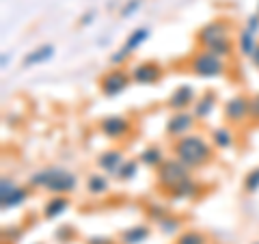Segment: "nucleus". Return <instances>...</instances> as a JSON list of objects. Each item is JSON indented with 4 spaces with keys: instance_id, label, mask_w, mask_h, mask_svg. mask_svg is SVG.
I'll return each instance as SVG.
<instances>
[{
    "instance_id": "1",
    "label": "nucleus",
    "mask_w": 259,
    "mask_h": 244,
    "mask_svg": "<svg viewBox=\"0 0 259 244\" xmlns=\"http://www.w3.org/2000/svg\"><path fill=\"white\" fill-rule=\"evenodd\" d=\"M214 156V145L209 143V138L203 134H186L182 138H177L173 143V158L184 162L190 171L192 169H203L205 165L212 162Z\"/></svg>"
},
{
    "instance_id": "2",
    "label": "nucleus",
    "mask_w": 259,
    "mask_h": 244,
    "mask_svg": "<svg viewBox=\"0 0 259 244\" xmlns=\"http://www.w3.org/2000/svg\"><path fill=\"white\" fill-rule=\"evenodd\" d=\"M28 186L30 188L48 190L52 194H69L76 190L78 177L76 173H71V171L63 167H46V169L35 171L28 177Z\"/></svg>"
},
{
    "instance_id": "3",
    "label": "nucleus",
    "mask_w": 259,
    "mask_h": 244,
    "mask_svg": "<svg viewBox=\"0 0 259 244\" xmlns=\"http://www.w3.org/2000/svg\"><path fill=\"white\" fill-rule=\"evenodd\" d=\"M188 67H190V71L197 78H223L227 74L225 59H221V56L203 50V48L190 56Z\"/></svg>"
},
{
    "instance_id": "4",
    "label": "nucleus",
    "mask_w": 259,
    "mask_h": 244,
    "mask_svg": "<svg viewBox=\"0 0 259 244\" xmlns=\"http://www.w3.org/2000/svg\"><path fill=\"white\" fill-rule=\"evenodd\" d=\"M190 177H192L190 169L177 158H166L156 169V182L160 188H164V190H173L175 186H180L182 182L190 180Z\"/></svg>"
},
{
    "instance_id": "5",
    "label": "nucleus",
    "mask_w": 259,
    "mask_h": 244,
    "mask_svg": "<svg viewBox=\"0 0 259 244\" xmlns=\"http://www.w3.org/2000/svg\"><path fill=\"white\" fill-rule=\"evenodd\" d=\"M28 197H30L28 188L18 186L13 177L5 175L3 180H0V208H3V212L18 208V206H22V203H26Z\"/></svg>"
},
{
    "instance_id": "6",
    "label": "nucleus",
    "mask_w": 259,
    "mask_h": 244,
    "mask_svg": "<svg viewBox=\"0 0 259 244\" xmlns=\"http://www.w3.org/2000/svg\"><path fill=\"white\" fill-rule=\"evenodd\" d=\"M130 83H132L130 71H125L123 67H112L100 78V89L106 97H117L130 87Z\"/></svg>"
},
{
    "instance_id": "7",
    "label": "nucleus",
    "mask_w": 259,
    "mask_h": 244,
    "mask_svg": "<svg viewBox=\"0 0 259 244\" xmlns=\"http://www.w3.org/2000/svg\"><path fill=\"white\" fill-rule=\"evenodd\" d=\"M97 130L106 138H110V141H119V138H125L132 132V119H127L123 115H108L100 119Z\"/></svg>"
},
{
    "instance_id": "8",
    "label": "nucleus",
    "mask_w": 259,
    "mask_h": 244,
    "mask_svg": "<svg viewBox=\"0 0 259 244\" xmlns=\"http://www.w3.org/2000/svg\"><path fill=\"white\" fill-rule=\"evenodd\" d=\"M194 126H197V117L188 110H180V112H173V115L168 117L164 132H166V136H171L177 141V138H182L186 134H192Z\"/></svg>"
},
{
    "instance_id": "9",
    "label": "nucleus",
    "mask_w": 259,
    "mask_h": 244,
    "mask_svg": "<svg viewBox=\"0 0 259 244\" xmlns=\"http://www.w3.org/2000/svg\"><path fill=\"white\" fill-rule=\"evenodd\" d=\"M248 110H250V100L246 95H233L223 104V117L233 126L244 124L248 119Z\"/></svg>"
},
{
    "instance_id": "10",
    "label": "nucleus",
    "mask_w": 259,
    "mask_h": 244,
    "mask_svg": "<svg viewBox=\"0 0 259 244\" xmlns=\"http://www.w3.org/2000/svg\"><path fill=\"white\" fill-rule=\"evenodd\" d=\"M164 69L160 67V63L156 61H141L136 63L132 69H130V76H132V83L136 85H158L162 80Z\"/></svg>"
},
{
    "instance_id": "11",
    "label": "nucleus",
    "mask_w": 259,
    "mask_h": 244,
    "mask_svg": "<svg viewBox=\"0 0 259 244\" xmlns=\"http://www.w3.org/2000/svg\"><path fill=\"white\" fill-rule=\"evenodd\" d=\"M223 37H229V24L223 22V20L207 22L205 26H201L197 32V42L201 44V48H207L209 44H214Z\"/></svg>"
},
{
    "instance_id": "12",
    "label": "nucleus",
    "mask_w": 259,
    "mask_h": 244,
    "mask_svg": "<svg viewBox=\"0 0 259 244\" xmlns=\"http://www.w3.org/2000/svg\"><path fill=\"white\" fill-rule=\"evenodd\" d=\"M197 91H194L192 85H180L175 87V91L171 93V97H168L166 106L171 108L173 112H180V110H188L194 102H197Z\"/></svg>"
},
{
    "instance_id": "13",
    "label": "nucleus",
    "mask_w": 259,
    "mask_h": 244,
    "mask_svg": "<svg viewBox=\"0 0 259 244\" xmlns=\"http://www.w3.org/2000/svg\"><path fill=\"white\" fill-rule=\"evenodd\" d=\"M216 106H218V93L214 89H207V91L201 93L197 97V102L192 104V115L197 117V121H205L216 110Z\"/></svg>"
},
{
    "instance_id": "14",
    "label": "nucleus",
    "mask_w": 259,
    "mask_h": 244,
    "mask_svg": "<svg viewBox=\"0 0 259 244\" xmlns=\"http://www.w3.org/2000/svg\"><path fill=\"white\" fill-rule=\"evenodd\" d=\"M125 162V156H123V151L121 149H106V151H102L100 156H97V167H100L106 175H112L115 177L117 175V171L121 169V165Z\"/></svg>"
},
{
    "instance_id": "15",
    "label": "nucleus",
    "mask_w": 259,
    "mask_h": 244,
    "mask_svg": "<svg viewBox=\"0 0 259 244\" xmlns=\"http://www.w3.org/2000/svg\"><path fill=\"white\" fill-rule=\"evenodd\" d=\"M67 210H69V197L67 194H52L44 206V218L46 221H54V218H61Z\"/></svg>"
},
{
    "instance_id": "16",
    "label": "nucleus",
    "mask_w": 259,
    "mask_h": 244,
    "mask_svg": "<svg viewBox=\"0 0 259 244\" xmlns=\"http://www.w3.org/2000/svg\"><path fill=\"white\" fill-rule=\"evenodd\" d=\"M54 52H56V48L52 44H41V46H37L35 50H30L26 56H24L22 65L24 67H37V65H44V63H48L52 59Z\"/></svg>"
},
{
    "instance_id": "17",
    "label": "nucleus",
    "mask_w": 259,
    "mask_h": 244,
    "mask_svg": "<svg viewBox=\"0 0 259 244\" xmlns=\"http://www.w3.org/2000/svg\"><path fill=\"white\" fill-rule=\"evenodd\" d=\"M209 143H212L216 149L227 151V149H231L233 145H236V134L231 132V128L218 126V128H214L212 132H209Z\"/></svg>"
},
{
    "instance_id": "18",
    "label": "nucleus",
    "mask_w": 259,
    "mask_h": 244,
    "mask_svg": "<svg viewBox=\"0 0 259 244\" xmlns=\"http://www.w3.org/2000/svg\"><path fill=\"white\" fill-rule=\"evenodd\" d=\"M199 192H201L199 182L194 180V177H190V180L182 182L180 186H175L173 190H168V197H171L173 201H190V199L197 197Z\"/></svg>"
},
{
    "instance_id": "19",
    "label": "nucleus",
    "mask_w": 259,
    "mask_h": 244,
    "mask_svg": "<svg viewBox=\"0 0 259 244\" xmlns=\"http://www.w3.org/2000/svg\"><path fill=\"white\" fill-rule=\"evenodd\" d=\"M164 160H166V156H164V151H162L160 145H147V147L139 153V162L147 169H158Z\"/></svg>"
},
{
    "instance_id": "20",
    "label": "nucleus",
    "mask_w": 259,
    "mask_h": 244,
    "mask_svg": "<svg viewBox=\"0 0 259 244\" xmlns=\"http://www.w3.org/2000/svg\"><path fill=\"white\" fill-rule=\"evenodd\" d=\"M149 235H151L149 225H134V227H130V229L121 231L119 240H121V244H143Z\"/></svg>"
},
{
    "instance_id": "21",
    "label": "nucleus",
    "mask_w": 259,
    "mask_h": 244,
    "mask_svg": "<svg viewBox=\"0 0 259 244\" xmlns=\"http://www.w3.org/2000/svg\"><path fill=\"white\" fill-rule=\"evenodd\" d=\"M257 46H259V42H257L255 32H250L248 28H242L240 35H238V50H240V54L244 56V59H250V56L255 54Z\"/></svg>"
},
{
    "instance_id": "22",
    "label": "nucleus",
    "mask_w": 259,
    "mask_h": 244,
    "mask_svg": "<svg viewBox=\"0 0 259 244\" xmlns=\"http://www.w3.org/2000/svg\"><path fill=\"white\" fill-rule=\"evenodd\" d=\"M110 188V180L108 175H102V173H91L87 177V192L91 194V197H102V194H106Z\"/></svg>"
},
{
    "instance_id": "23",
    "label": "nucleus",
    "mask_w": 259,
    "mask_h": 244,
    "mask_svg": "<svg viewBox=\"0 0 259 244\" xmlns=\"http://www.w3.org/2000/svg\"><path fill=\"white\" fill-rule=\"evenodd\" d=\"M149 35H151V30H149L147 26H139V28H134V30L127 35V39H125L123 48H125L127 52L139 50V48H141V46H143V44L149 39Z\"/></svg>"
},
{
    "instance_id": "24",
    "label": "nucleus",
    "mask_w": 259,
    "mask_h": 244,
    "mask_svg": "<svg viewBox=\"0 0 259 244\" xmlns=\"http://www.w3.org/2000/svg\"><path fill=\"white\" fill-rule=\"evenodd\" d=\"M156 225H158V229L164 233V235H180L182 233V227H184V221H182L180 216H175V214L168 212L164 218H160Z\"/></svg>"
},
{
    "instance_id": "25",
    "label": "nucleus",
    "mask_w": 259,
    "mask_h": 244,
    "mask_svg": "<svg viewBox=\"0 0 259 244\" xmlns=\"http://www.w3.org/2000/svg\"><path fill=\"white\" fill-rule=\"evenodd\" d=\"M139 167H141V162H139V160H134V158L125 160L123 165H121V169L117 171L115 180H117V182H132L134 177L139 175Z\"/></svg>"
},
{
    "instance_id": "26",
    "label": "nucleus",
    "mask_w": 259,
    "mask_h": 244,
    "mask_svg": "<svg viewBox=\"0 0 259 244\" xmlns=\"http://www.w3.org/2000/svg\"><path fill=\"white\" fill-rule=\"evenodd\" d=\"M203 50L221 56V59H229L231 52H233V42H231V37H223V39H218V42L209 44L207 48H203Z\"/></svg>"
},
{
    "instance_id": "27",
    "label": "nucleus",
    "mask_w": 259,
    "mask_h": 244,
    "mask_svg": "<svg viewBox=\"0 0 259 244\" xmlns=\"http://www.w3.org/2000/svg\"><path fill=\"white\" fill-rule=\"evenodd\" d=\"M175 244H209L207 235L197 229H186L175 238Z\"/></svg>"
},
{
    "instance_id": "28",
    "label": "nucleus",
    "mask_w": 259,
    "mask_h": 244,
    "mask_svg": "<svg viewBox=\"0 0 259 244\" xmlns=\"http://www.w3.org/2000/svg\"><path fill=\"white\" fill-rule=\"evenodd\" d=\"M259 190V167L250 169L246 177H244V192L246 194H255Z\"/></svg>"
},
{
    "instance_id": "29",
    "label": "nucleus",
    "mask_w": 259,
    "mask_h": 244,
    "mask_svg": "<svg viewBox=\"0 0 259 244\" xmlns=\"http://www.w3.org/2000/svg\"><path fill=\"white\" fill-rule=\"evenodd\" d=\"M141 5H143V0H127V3H123V7L119 9V18L121 20L132 18V15L141 9Z\"/></svg>"
},
{
    "instance_id": "30",
    "label": "nucleus",
    "mask_w": 259,
    "mask_h": 244,
    "mask_svg": "<svg viewBox=\"0 0 259 244\" xmlns=\"http://www.w3.org/2000/svg\"><path fill=\"white\" fill-rule=\"evenodd\" d=\"M130 54H132V52H127L125 50V48H119V50L117 52H112L110 54V65H112V67H123V65L127 63V59H130Z\"/></svg>"
},
{
    "instance_id": "31",
    "label": "nucleus",
    "mask_w": 259,
    "mask_h": 244,
    "mask_svg": "<svg viewBox=\"0 0 259 244\" xmlns=\"http://www.w3.org/2000/svg\"><path fill=\"white\" fill-rule=\"evenodd\" d=\"M74 235H76V231H74V227L71 225H63V227H59V229L54 231V238L61 240V242H69Z\"/></svg>"
},
{
    "instance_id": "32",
    "label": "nucleus",
    "mask_w": 259,
    "mask_h": 244,
    "mask_svg": "<svg viewBox=\"0 0 259 244\" xmlns=\"http://www.w3.org/2000/svg\"><path fill=\"white\" fill-rule=\"evenodd\" d=\"M147 214H149V218H151L153 223H158L160 218H164V216L168 214V210H164L162 206H149V208H147Z\"/></svg>"
},
{
    "instance_id": "33",
    "label": "nucleus",
    "mask_w": 259,
    "mask_h": 244,
    "mask_svg": "<svg viewBox=\"0 0 259 244\" xmlns=\"http://www.w3.org/2000/svg\"><path fill=\"white\" fill-rule=\"evenodd\" d=\"M248 119L259 121V93L250 97V110H248Z\"/></svg>"
},
{
    "instance_id": "34",
    "label": "nucleus",
    "mask_w": 259,
    "mask_h": 244,
    "mask_svg": "<svg viewBox=\"0 0 259 244\" xmlns=\"http://www.w3.org/2000/svg\"><path fill=\"white\" fill-rule=\"evenodd\" d=\"M244 28H248L250 32H259V13H253V15H248L246 18V24H244Z\"/></svg>"
},
{
    "instance_id": "35",
    "label": "nucleus",
    "mask_w": 259,
    "mask_h": 244,
    "mask_svg": "<svg viewBox=\"0 0 259 244\" xmlns=\"http://www.w3.org/2000/svg\"><path fill=\"white\" fill-rule=\"evenodd\" d=\"M97 11L95 9H89L87 13H82V18H80V26H89V24H93Z\"/></svg>"
},
{
    "instance_id": "36",
    "label": "nucleus",
    "mask_w": 259,
    "mask_h": 244,
    "mask_svg": "<svg viewBox=\"0 0 259 244\" xmlns=\"http://www.w3.org/2000/svg\"><path fill=\"white\" fill-rule=\"evenodd\" d=\"M89 244H115L108 238H89Z\"/></svg>"
},
{
    "instance_id": "37",
    "label": "nucleus",
    "mask_w": 259,
    "mask_h": 244,
    "mask_svg": "<svg viewBox=\"0 0 259 244\" xmlns=\"http://www.w3.org/2000/svg\"><path fill=\"white\" fill-rule=\"evenodd\" d=\"M250 63H253V67L255 69H259V46H257V50H255V54L253 56H250V59H248Z\"/></svg>"
},
{
    "instance_id": "38",
    "label": "nucleus",
    "mask_w": 259,
    "mask_h": 244,
    "mask_svg": "<svg viewBox=\"0 0 259 244\" xmlns=\"http://www.w3.org/2000/svg\"><path fill=\"white\" fill-rule=\"evenodd\" d=\"M9 63H11V54H9V52H3V59H0V65H3V69H5Z\"/></svg>"
},
{
    "instance_id": "39",
    "label": "nucleus",
    "mask_w": 259,
    "mask_h": 244,
    "mask_svg": "<svg viewBox=\"0 0 259 244\" xmlns=\"http://www.w3.org/2000/svg\"><path fill=\"white\" fill-rule=\"evenodd\" d=\"M250 244H259V240H255V242H250Z\"/></svg>"
},
{
    "instance_id": "40",
    "label": "nucleus",
    "mask_w": 259,
    "mask_h": 244,
    "mask_svg": "<svg viewBox=\"0 0 259 244\" xmlns=\"http://www.w3.org/2000/svg\"><path fill=\"white\" fill-rule=\"evenodd\" d=\"M257 13H259V7H257Z\"/></svg>"
}]
</instances>
